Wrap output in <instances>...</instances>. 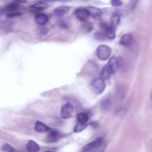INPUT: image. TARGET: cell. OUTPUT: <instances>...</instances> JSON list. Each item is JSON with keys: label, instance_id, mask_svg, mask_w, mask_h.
Segmentation results:
<instances>
[{"label": "cell", "instance_id": "obj_1", "mask_svg": "<svg viewBox=\"0 0 152 152\" xmlns=\"http://www.w3.org/2000/svg\"><path fill=\"white\" fill-rule=\"evenodd\" d=\"M102 142V138L98 137L84 146L80 152H96L100 148Z\"/></svg>", "mask_w": 152, "mask_h": 152}, {"label": "cell", "instance_id": "obj_2", "mask_svg": "<svg viewBox=\"0 0 152 152\" xmlns=\"http://www.w3.org/2000/svg\"><path fill=\"white\" fill-rule=\"evenodd\" d=\"M106 87L105 81L97 77L94 79L91 84V89L92 92L96 94H100L102 93Z\"/></svg>", "mask_w": 152, "mask_h": 152}, {"label": "cell", "instance_id": "obj_3", "mask_svg": "<svg viewBox=\"0 0 152 152\" xmlns=\"http://www.w3.org/2000/svg\"><path fill=\"white\" fill-rule=\"evenodd\" d=\"M111 49L109 46L102 45L99 46L96 49V54L97 58L102 61H106L110 57Z\"/></svg>", "mask_w": 152, "mask_h": 152}, {"label": "cell", "instance_id": "obj_4", "mask_svg": "<svg viewBox=\"0 0 152 152\" xmlns=\"http://www.w3.org/2000/svg\"><path fill=\"white\" fill-rule=\"evenodd\" d=\"M74 111L73 105L69 103L63 105L61 108L60 116L64 119H68L71 117Z\"/></svg>", "mask_w": 152, "mask_h": 152}, {"label": "cell", "instance_id": "obj_5", "mask_svg": "<svg viewBox=\"0 0 152 152\" xmlns=\"http://www.w3.org/2000/svg\"><path fill=\"white\" fill-rule=\"evenodd\" d=\"M74 13L77 18L82 21L87 20L90 15L86 8H82L76 9Z\"/></svg>", "mask_w": 152, "mask_h": 152}, {"label": "cell", "instance_id": "obj_6", "mask_svg": "<svg viewBox=\"0 0 152 152\" xmlns=\"http://www.w3.org/2000/svg\"><path fill=\"white\" fill-rule=\"evenodd\" d=\"M61 136L59 132L55 129H50L46 137V141L48 143H53L57 141Z\"/></svg>", "mask_w": 152, "mask_h": 152}, {"label": "cell", "instance_id": "obj_7", "mask_svg": "<svg viewBox=\"0 0 152 152\" xmlns=\"http://www.w3.org/2000/svg\"><path fill=\"white\" fill-rule=\"evenodd\" d=\"M133 38L132 35L129 34H125L122 36L119 40V44L124 46H130L133 43Z\"/></svg>", "mask_w": 152, "mask_h": 152}, {"label": "cell", "instance_id": "obj_8", "mask_svg": "<svg viewBox=\"0 0 152 152\" xmlns=\"http://www.w3.org/2000/svg\"><path fill=\"white\" fill-rule=\"evenodd\" d=\"M91 15L95 18L100 20L102 17V13L99 8L93 6H89L86 8Z\"/></svg>", "mask_w": 152, "mask_h": 152}, {"label": "cell", "instance_id": "obj_9", "mask_svg": "<svg viewBox=\"0 0 152 152\" xmlns=\"http://www.w3.org/2000/svg\"><path fill=\"white\" fill-rule=\"evenodd\" d=\"M48 16L44 13H40L36 14L34 16V20L36 23L39 25L44 26L49 21Z\"/></svg>", "mask_w": 152, "mask_h": 152}, {"label": "cell", "instance_id": "obj_10", "mask_svg": "<svg viewBox=\"0 0 152 152\" xmlns=\"http://www.w3.org/2000/svg\"><path fill=\"white\" fill-rule=\"evenodd\" d=\"M71 7L67 6H62L56 8L53 10L54 15L57 17L64 16L70 9Z\"/></svg>", "mask_w": 152, "mask_h": 152}, {"label": "cell", "instance_id": "obj_11", "mask_svg": "<svg viewBox=\"0 0 152 152\" xmlns=\"http://www.w3.org/2000/svg\"><path fill=\"white\" fill-rule=\"evenodd\" d=\"M118 64V60L115 57H112L109 60L107 65L112 74L115 73L116 72Z\"/></svg>", "mask_w": 152, "mask_h": 152}, {"label": "cell", "instance_id": "obj_12", "mask_svg": "<svg viewBox=\"0 0 152 152\" xmlns=\"http://www.w3.org/2000/svg\"><path fill=\"white\" fill-rule=\"evenodd\" d=\"M34 129L37 132H44L49 131L50 128L43 123L39 121H37L35 123Z\"/></svg>", "mask_w": 152, "mask_h": 152}, {"label": "cell", "instance_id": "obj_13", "mask_svg": "<svg viewBox=\"0 0 152 152\" xmlns=\"http://www.w3.org/2000/svg\"><path fill=\"white\" fill-rule=\"evenodd\" d=\"M26 149L28 152H38L39 151L40 147L35 142L30 140L26 145Z\"/></svg>", "mask_w": 152, "mask_h": 152}, {"label": "cell", "instance_id": "obj_14", "mask_svg": "<svg viewBox=\"0 0 152 152\" xmlns=\"http://www.w3.org/2000/svg\"><path fill=\"white\" fill-rule=\"evenodd\" d=\"M111 74L106 64L102 68L100 73L99 77L105 81L110 78Z\"/></svg>", "mask_w": 152, "mask_h": 152}, {"label": "cell", "instance_id": "obj_15", "mask_svg": "<svg viewBox=\"0 0 152 152\" xmlns=\"http://www.w3.org/2000/svg\"><path fill=\"white\" fill-rule=\"evenodd\" d=\"M19 8V3L16 1L8 3L4 7V10L5 11L10 13L14 12L17 10Z\"/></svg>", "mask_w": 152, "mask_h": 152}, {"label": "cell", "instance_id": "obj_16", "mask_svg": "<svg viewBox=\"0 0 152 152\" xmlns=\"http://www.w3.org/2000/svg\"><path fill=\"white\" fill-rule=\"evenodd\" d=\"M81 27L82 31L86 33L90 32L93 29V24L88 20L82 21Z\"/></svg>", "mask_w": 152, "mask_h": 152}, {"label": "cell", "instance_id": "obj_17", "mask_svg": "<svg viewBox=\"0 0 152 152\" xmlns=\"http://www.w3.org/2000/svg\"><path fill=\"white\" fill-rule=\"evenodd\" d=\"M89 116L88 114L84 112L78 113L76 116V119L79 123L86 124L89 120Z\"/></svg>", "mask_w": 152, "mask_h": 152}, {"label": "cell", "instance_id": "obj_18", "mask_svg": "<svg viewBox=\"0 0 152 152\" xmlns=\"http://www.w3.org/2000/svg\"><path fill=\"white\" fill-rule=\"evenodd\" d=\"M120 17L118 14L116 13L113 14L110 19V26L115 28L120 23Z\"/></svg>", "mask_w": 152, "mask_h": 152}, {"label": "cell", "instance_id": "obj_19", "mask_svg": "<svg viewBox=\"0 0 152 152\" xmlns=\"http://www.w3.org/2000/svg\"><path fill=\"white\" fill-rule=\"evenodd\" d=\"M29 6L31 8L41 10L47 9L48 7V5L45 2L39 1L30 4Z\"/></svg>", "mask_w": 152, "mask_h": 152}, {"label": "cell", "instance_id": "obj_20", "mask_svg": "<svg viewBox=\"0 0 152 152\" xmlns=\"http://www.w3.org/2000/svg\"><path fill=\"white\" fill-rule=\"evenodd\" d=\"M115 28L110 26L105 30L106 35L109 39H113L115 38Z\"/></svg>", "mask_w": 152, "mask_h": 152}, {"label": "cell", "instance_id": "obj_21", "mask_svg": "<svg viewBox=\"0 0 152 152\" xmlns=\"http://www.w3.org/2000/svg\"><path fill=\"white\" fill-rule=\"evenodd\" d=\"M111 101L108 98H105L103 99L100 102V106L102 109L104 110L108 109L110 107Z\"/></svg>", "mask_w": 152, "mask_h": 152}, {"label": "cell", "instance_id": "obj_22", "mask_svg": "<svg viewBox=\"0 0 152 152\" xmlns=\"http://www.w3.org/2000/svg\"><path fill=\"white\" fill-rule=\"evenodd\" d=\"M94 37L96 40L99 42L103 41L106 39L104 34L99 31H96L94 33Z\"/></svg>", "mask_w": 152, "mask_h": 152}, {"label": "cell", "instance_id": "obj_23", "mask_svg": "<svg viewBox=\"0 0 152 152\" xmlns=\"http://www.w3.org/2000/svg\"><path fill=\"white\" fill-rule=\"evenodd\" d=\"M88 126L86 124L79 123L76 125L74 127V131L75 133H79L81 132L85 129Z\"/></svg>", "mask_w": 152, "mask_h": 152}, {"label": "cell", "instance_id": "obj_24", "mask_svg": "<svg viewBox=\"0 0 152 152\" xmlns=\"http://www.w3.org/2000/svg\"><path fill=\"white\" fill-rule=\"evenodd\" d=\"M2 152H15L14 149L9 144L4 143L1 148Z\"/></svg>", "mask_w": 152, "mask_h": 152}, {"label": "cell", "instance_id": "obj_25", "mask_svg": "<svg viewBox=\"0 0 152 152\" xmlns=\"http://www.w3.org/2000/svg\"><path fill=\"white\" fill-rule=\"evenodd\" d=\"M99 28L102 30L105 31L106 29L110 26L109 24L104 21H101L98 23Z\"/></svg>", "mask_w": 152, "mask_h": 152}, {"label": "cell", "instance_id": "obj_26", "mask_svg": "<svg viewBox=\"0 0 152 152\" xmlns=\"http://www.w3.org/2000/svg\"><path fill=\"white\" fill-rule=\"evenodd\" d=\"M59 27L61 29H68L69 28V27L67 23L63 20H61L59 23Z\"/></svg>", "mask_w": 152, "mask_h": 152}, {"label": "cell", "instance_id": "obj_27", "mask_svg": "<svg viewBox=\"0 0 152 152\" xmlns=\"http://www.w3.org/2000/svg\"><path fill=\"white\" fill-rule=\"evenodd\" d=\"M48 31L49 29L47 27L43 26L39 30V33L42 35H45L48 33Z\"/></svg>", "mask_w": 152, "mask_h": 152}, {"label": "cell", "instance_id": "obj_28", "mask_svg": "<svg viewBox=\"0 0 152 152\" xmlns=\"http://www.w3.org/2000/svg\"><path fill=\"white\" fill-rule=\"evenodd\" d=\"M23 14L20 12H13L12 13H9L7 14L6 16L8 18H12L17 16H20L21 15Z\"/></svg>", "mask_w": 152, "mask_h": 152}, {"label": "cell", "instance_id": "obj_29", "mask_svg": "<svg viewBox=\"0 0 152 152\" xmlns=\"http://www.w3.org/2000/svg\"><path fill=\"white\" fill-rule=\"evenodd\" d=\"M112 5L114 7H119L121 6L123 3L122 1L120 0H112L111 1Z\"/></svg>", "mask_w": 152, "mask_h": 152}, {"label": "cell", "instance_id": "obj_30", "mask_svg": "<svg viewBox=\"0 0 152 152\" xmlns=\"http://www.w3.org/2000/svg\"><path fill=\"white\" fill-rule=\"evenodd\" d=\"M138 1L132 0L130 2V6L132 10L134 9L137 6Z\"/></svg>", "mask_w": 152, "mask_h": 152}, {"label": "cell", "instance_id": "obj_31", "mask_svg": "<svg viewBox=\"0 0 152 152\" xmlns=\"http://www.w3.org/2000/svg\"><path fill=\"white\" fill-rule=\"evenodd\" d=\"M89 124L93 128L96 129L98 126L99 124L97 121H93L90 122Z\"/></svg>", "mask_w": 152, "mask_h": 152}, {"label": "cell", "instance_id": "obj_32", "mask_svg": "<svg viewBox=\"0 0 152 152\" xmlns=\"http://www.w3.org/2000/svg\"><path fill=\"white\" fill-rule=\"evenodd\" d=\"M17 2H18V3H24L26 2L27 1L26 0H17L16 1Z\"/></svg>", "mask_w": 152, "mask_h": 152}, {"label": "cell", "instance_id": "obj_33", "mask_svg": "<svg viewBox=\"0 0 152 152\" xmlns=\"http://www.w3.org/2000/svg\"><path fill=\"white\" fill-rule=\"evenodd\" d=\"M44 152H52L51 151H44Z\"/></svg>", "mask_w": 152, "mask_h": 152}, {"label": "cell", "instance_id": "obj_34", "mask_svg": "<svg viewBox=\"0 0 152 152\" xmlns=\"http://www.w3.org/2000/svg\"><path fill=\"white\" fill-rule=\"evenodd\" d=\"M151 100L152 101V95L151 96Z\"/></svg>", "mask_w": 152, "mask_h": 152}, {"label": "cell", "instance_id": "obj_35", "mask_svg": "<svg viewBox=\"0 0 152 152\" xmlns=\"http://www.w3.org/2000/svg\"></svg>", "mask_w": 152, "mask_h": 152}]
</instances>
